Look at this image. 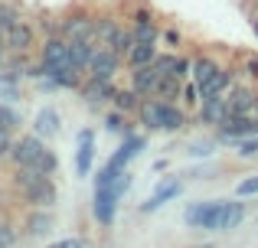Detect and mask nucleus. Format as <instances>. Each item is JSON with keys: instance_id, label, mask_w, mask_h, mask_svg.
<instances>
[{"instance_id": "f257e3e1", "label": "nucleus", "mask_w": 258, "mask_h": 248, "mask_svg": "<svg viewBox=\"0 0 258 248\" xmlns=\"http://www.w3.org/2000/svg\"><path fill=\"white\" fill-rule=\"evenodd\" d=\"M134 121H138L144 131H167L176 134L183 127L193 124V115L183 108L180 102H164V98H141L138 111H134Z\"/></svg>"}, {"instance_id": "f03ea898", "label": "nucleus", "mask_w": 258, "mask_h": 248, "mask_svg": "<svg viewBox=\"0 0 258 248\" xmlns=\"http://www.w3.org/2000/svg\"><path fill=\"white\" fill-rule=\"evenodd\" d=\"M17 196L26 203V209H52L59 203V190H56V180L46 177L39 170H30V167H13V177H10Z\"/></svg>"}, {"instance_id": "7ed1b4c3", "label": "nucleus", "mask_w": 258, "mask_h": 248, "mask_svg": "<svg viewBox=\"0 0 258 248\" xmlns=\"http://www.w3.org/2000/svg\"><path fill=\"white\" fill-rule=\"evenodd\" d=\"M10 163L13 167H30V170H39V173H46V177H56V170H59L56 150H52L39 134H23V137L13 140Z\"/></svg>"}, {"instance_id": "20e7f679", "label": "nucleus", "mask_w": 258, "mask_h": 248, "mask_svg": "<svg viewBox=\"0 0 258 248\" xmlns=\"http://www.w3.org/2000/svg\"><path fill=\"white\" fill-rule=\"evenodd\" d=\"M131 183H134V173L131 170H121L108 186H98V190H95V196H92V216H95V222H98V225H105V229H108V225L114 222V216H118V203L124 199V193L131 190Z\"/></svg>"}, {"instance_id": "39448f33", "label": "nucleus", "mask_w": 258, "mask_h": 248, "mask_svg": "<svg viewBox=\"0 0 258 248\" xmlns=\"http://www.w3.org/2000/svg\"><path fill=\"white\" fill-rule=\"evenodd\" d=\"M95 17H98V10L85 4L62 10L59 13V36H66L69 43H95Z\"/></svg>"}, {"instance_id": "423d86ee", "label": "nucleus", "mask_w": 258, "mask_h": 248, "mask_svg": "<svg viewBox=\"0 0 258 248\" xmlns=\"http://www.w3.org/2000/svg\"><path fill=\"white\" fill-rule=\"evenodd\" d=\"M39 46V30L36 23H30V20H17V23L10 26V30L4 33V49L7 52H17V56H30L33 49Z\"/></svg>"}, {"instance_id": "0eeeda50", "label": "nucleus", "mask_w": 258, "mask_h": 248, "mask_svg": "<svg viewBox=\"0 0 258 248\" xmlns=\"http://www.w3.org/2000/svg\"><path fill=\"white\" fill-rule=\"evenodd\" d=\"M242 137H258V115H226L222 124L216 127L219 144H235Z\"/></svg>"}, {"instance_id": "6e6552de", "label": "nucleus", "mask_w": 258, "mask_h": 248, "mask_svg": "<svg viewBox=\"0 0 258 248\" xmlns=\"http://www.w3.org/2000/svg\"><path fill=\"white\" fill-rule=\"evenodd\" d=\"M219 209H222V199L189 203L186 212H183V222L189 229H200V232H219Z\"/></svg>"}, {"instance_id": "1a4fd4ad", "label": "nucleus", "mask_w": 258, "mask_h": 248, "mask_svg": "<svg viewBox=\"0 0 258 248\" xmlns=\"http://www.w3.org/2000/svg\"><path fill=\"white\" fill-rule=\"evenodd\" d=\"M76 92H79V98H82L88 108H105V105H111L114 92H118V82H114V78H92V75H85Z\"/></svg>"}, {"instance_id": "9d476101", "label": "nucleus", "mask_w": 258, "mask_h": 248, "mask_svg": "<svg viewBox=\"0 0 258 248\" xmlns=\"http://www.w3.org/2000/svg\"><path fill=\"white\" fill-rule=\"evenodd\" d=\"M121 69H124V59H121L118 52L108 49V46H95L85 75H92V78H118Z\"/></svg>"}, {"instance_id": "9b49d317", "label": "nucleus", "mask_w": 258, "mask_h": 248, "mask_svg": "<svg viewBox=\"0 0 258 248\" xmlns=\"http://www.w3.org/2000/svg\"><path fill=\"white\" fill-rule=\"evenodd\" d=\"M180 193H183V180L176 177V173H170V177H164L157 186H154V193H151V196H147L144 203L138 206V209L144 212V216H151V212H157L160 206H167L170 199H176Z\"/></svg>"}, {"instance_id": "f8f14e48", "label": "nucleus", "mask_w": 258, "mask_h": 248, "mask_svg": "<svg viewBox=\"0 0 258 248\" xmlns=\"http://www.w3.org/2000/svg\"><path fill=\"white\" fill-rule=\"evenodd\" d=\"M189 65H193V56H186L183 49H164L157 52V59H154V69L160 72V75H170V78H189Z\"/></svg>"}, {"instance_id": "ddd939ff", "label": "nucleus", "mask_w": 258, "mask_h": 248, "mask_svg": "<svg viewBox=\"0 0 258 248\" xmlns=\"http://www.w3.org/2000/svg\"><path fill=\"white\" fill-rule=\"evenodd\" d=\"M255 85L252 82H235L232 89L226 92V111L229 115H255Z\"/></svg>"}, {"instance_id": "4468645a", "label": "nucleus", "mask_w": 258, "mask_h": 248, "mask_svg": "<svg viewBox=\"0 0 258 248\" xmlns=\"http://www.w3.org/2000/svg\"><path fill=\"white\" fill-rule=\"evenodd\" d=\"M160 78H164V75L154 69V62L151 65H141V69H127V85H131L141 98H154V95H157Z\"/></svg>"}, {"instance_id": "2eb2a0df", "label": "nucleus", "mask_w": 258, "mask_h": 248, "mask_svg": "<svg viewBox=\"0 0 258 248\" xmlns=\"http://www.w3.org/2000/svg\"><path fill=\"white\" fill-rule=\"evenodd\" d=\"M144 147H147V137H144V134H138V131H134V134H127V137H121L118 150H114L111 157L105 160V163H111L114 170H127V163H131V160L138 157V153L144 150Z\"/></svg>"}, {"instance_id": "dca6fc26", "label": "nucleus", "mask_w": 258, "mask_h": 248, "mask_svg": "<svg viewBox=\"0 0 258 248\" xmlns=\"http://www.w3.org/2000/svg\"><path fill=\"white\" fill-rule=\"evenodd\" d=\"M76 140H79V147H76V177H92V167H95V131L92 127H82Z\"/></svg>"}, {"instance_id": "f3484780", "label": "nucleus", "mask_w": 258, "mask_h": 248, "mask_svg": "<svg viewBox=\"0 0 258 248\" xmlns=\"http://www.w3.org/2000/svg\"><path fill=\"white\" fill-rule=\"evenodd\" d=\"M226 95H213V98H203L200 108L193 111V121L196 124H206V127H219L222 118H226Z\"/></svg>"}, {"instance_id": "a211bd4d", "label": "nucleus", "mask_w": 258, "mask_h": 248, "mask_svg": "<svg viewBox=\"0 0 258 248\" xmlns=\"http://www.w3.org/2000/svg\"><path fill=\"white\" fill-rule=\"evenodd\" d=\"M56 225L52 219V209H26L23 216V235L26 238H46Z\"/></svg>"}, {"instance_id": "6ab92c4d", "label": "nucleus", "mask_w": 258, "mask_h": 248, "mask_svg": "<svg viewBox=\"0 0 258 248\" xmlns=\"http://www.w3.org/2000/svg\"><path fill=\"white\" fill-rule=\"evenodd\" d=\"M219 69H222V62L213 56V52H196V56H193V65H189V78H193L196 85H206Z\"/></svg>"}, {"instance_id": "aec40b11", "label": "nucleus", "mask_w": 258, "mask_h": 248, "mask_svg": "<svg viewBox=\"0 0 258 248\" xmlns=\"http://www.w3.org/2000/svg\"><path fill=\"white\" fill-rule=\"evenodd\" d=\"M245 203L239 196L235 199H222V209H219V232H232L245 222Z\"/></svg>"}, {"instance_id": "412c9836", "label": "nucleus", "mask_w": 258, "mask_h": 248, "mask_svg": "<svg viewBox=\"0 0 258 248\" xmlns=\"http://www.w3.org/2000/svg\"><path fill=\"white\" fill-rule=\"evenodd\" d=\"M62 131V118H59L56 108H39L36 118H33V134H39L43 140L56 137V134Z\"/></svg>"}, {"instance_id": "4be33fe9", "label": "nucleus", "mask_w": 258, "mask_h": 248, "mask_svg": "<svg viewBox=\"0 0 258 248\" xmlns=\"http://www.w3.org/2000/svg\"><path fill=\"white\" fill-rule=\"evenodd\" d=\"M160 46L157 43H131V49L124 52V69H141V65H151L157 59Z\"/></svg>"}, {"instance_id": "5701e85b", "label": "nucleus", "mask_w": 258, "mask_h": 248, "mask_svg": "<svg viewBox=\"0 0 258 248\" xmlns=\"http://www.w3.org/2000/svg\"><path fill=\"white\" fill-rule=\"evenodd\" d=\"M134 118L131 115H124V111H118V108H108L105 111V131L108 134H118V137H127V134H134Z\"/></svg>"}, {"instance_id": "b1692460", "label": "nucleus", "mask_w": 258, "mask_h": 248, "mask_svg": "<svg viewBox=\"0 0 258 248\" xmlns=\"http://www.w3.org/2000/svg\"><path fill=\"white\" fill-rule=\"evenodd\" d=\"M138 105H141V95H138V92H134L131 85H118V92H114V98H111V108H118V111H124V115L134 118Z\"/></svg>"}, {"instance_id": "393cba45", "label": "nucleus", "mask_w": 258, "mask_h": 248, "mask_svg": "<svg viewBox=\"0 0 258 248\" xmlns=\"http://www.w3.org/2000/svg\"><path fill=\"white\" fill-rule=\"evenodd\" d=\"M124 20H127V23H157L160 13L154 10L147 0H134V4L124 10Z\"/></svg>"}, {"instance_id": "a878e982", "label": "nucleus", "mask_w": 258, "mask_h": 248, "mask_svg": "<svg viewBox=\"0 0 258 248\" xmlns=\"http://www.w3.org/2000/svg\"><path fill=\"white\" fill-rule=\"evenodd\" d=\"M131 26V39L134 43H157L160 46V30H164V23H127Z\"/></svg>"}, {"instance_id": "bb28decb", "label": "nucleus", "mask_w": 258, "mask_h": 248, "mask_svg": "<svg viewBox=\"0 0 258 248\" xmlns=\"http://www.w3.org/2000/svg\"><path fill=\"white\" fill-rule=\"evenodd\" d=\"M92 52H95V43H69V65L85 72L88 62H92Z\"/></svg>"}, {"instance_id": "cd10ccee", "label": "nucleus", "mask_w": 258, "mask_h": 248, "mask_svg": "<svg viewBox=\"0 0 258 248\" xmlns=\"http://www.w3.org/2000/svg\"><path fill=\"white\" fill-rule=\"evenodd\" d=\"M183 82H186V78H170V75H164V78H160V89H157V95H154V98H164V102H180Z\"/></svg>"}, {"instance_id": "c85d7f7f", "label": "nucleus", "mask_w": 258, "mask_h": 248, "mask_svg": "<svg viewBox=\"0 0 258 248\" xmlns=\"http://www.w3.org/2000/svg\"><path fill=\"white\" fill-rule=\"evenodd\" d=\"M200 102H203V95H200V85H196L193 78H186V82H183V95H180V105H183V108L189 111V115H193V111L200 108Z\"/></svg>"}, {"instance_id": "c756f323", "label": "nucleus", "mask_w": 258, "mask_h": 248, "mask_svg": "<svg viewBox=\"0 0 258 248\" xmlns=\"http://www.w3.org/2000/svg\"><path fill=\"white\" fill-rule=\"evenodd\" d=\"M17 20H23V10H20L13 0H0V30L7 33Z\"/></svg>"}, {"instance_id": "7c9ffc66", "label": "nucleus", "mask_w": 258, "mask_h": 248, "mask_svg": "<svg viewBox=\"0 0 258 248\" xmlns=\"http://www.w3.org/2000/svg\"><path fill=\"white\" fill-rule=\"evenodd\" d=\"M160 46H167V49H183L186 46V36H183V30L180 26H164L160 30Z\"/></svg>"}, {"instance_id": "2f4dec72", "label": "nucleus", "mask_w": 258, "mask_h": 248, "mask_svg": "<svg viewBox=\"0 0 258 248\" xmlns=\"http://www.w3.org/2000/svg\"><path fill=\"white\" fill-rule=\"evenodd\" d=\"M216 144H219V140H193V144L186 147V153L193 160H209L216 153Z\"/></svg>"}, {"instance_id": "473e14b6", "label": "nucleus", "mask_w": 258, "mask_h": 248, "mask_svg": "<svg viewBox=\"0 0 258 248\" xmlns=\"http://www.w3.org/2000/svg\"><path fill=\"white\" fill-rule=\"evenodd\" d=\"M239 78H242V82L258 85V56H245L239 62Z\"/></svg>"}, {"instance_id": "72a5a7b5", "label": "nucleus", "mask_w": 258, "mask_h": 248, "mask_svg": "<svg viewBox=\"0 0 258 248\" xmlns=\"http://www.w3.org/2000/svg\"><path fill=\"white\" fill-rule=\"evenodd\" d=\"M17 238H20L17 225H13L10 219H4V222H0V248H13V245H17Z\"/></svg>"}, {"instance_id": "f704fd0d", "label": "nucleus", "mask_w": 258, "mask_h": 248, "mask_svg": "<svg viewBox=\"0 0 258 248\" xmlns=\"http://www.w3.org/2000/svg\"><path fill=\"white\" fill-rule=\"evenodd\" d=\"M20 124H23V121H20L17 111H13L7 102H0V127H7V131H17Z\"/></svg>"}, {"instance_id": "c9c22d12", "label": "nucleus", "mask_w": 258, "mask_h": 248, "mask_svg": "<svg viewBox=\"0 0 258 248\" xmlns=\"http://www.w3.org/2000/svg\"><path fill=\"white\" fill-rule=\"evenodd\" d=\"M235 153H239L242 160L258 157V137H242V140H235Z\"/></svg>"}, {"instance_id": "e433bc0d", "label": "nucleus", "mask_w": 258, "mask_h": 248, "mask_svg": "<svg viewBox=\"0 0 258 248\" xmlns=\"http://www.w3.org/2000/svg\"><path fill=\"white\" fill-rule=\"evenodd\" d=\"M235 196H239V199L258 196V173H255V177H245V180H239V186H235Z\"/></svg>"}, {"instance_id": "4c0bfd02", "label": "nucleus", "mask_w": 258, "mask_h": 248, "mask_svg": "<svg viewBox=\"0 0 258 248\" xmlns=\"http://www.w3.org/2000/svg\"><path fill=\"white\" fill-rule=\"evenodd\" d=\"M13 131H7V127H0V160H10V150H13Z\"/></svg>"}, {"instance_id": "58836bf2", "label": "nucleus", "mask_w": 258, "mask_h": 248, "mask_svg": "<svg viewBox=\"0 0 258 248\" xmlns=\"http://www.w3.org/2000/svg\"><path fill=\"white\" fill-rule=\"evenodd\" d=\"M46 248H82V242H79V238H59V242H52Z\"/></svg>"}, {"instance_id": "ea45409f", "label": "nucleus", "mask_w": 258, "mask_h": 248, "mask_svg": "<svg viewBox=\"0 0 258 248\" xmlns=\"http://www.w3.org/2000/svg\"><path fill=\"white\" fill-rule=\"evenodd\" d=\"M167 167H170V160H157V163H154V170H157V173H164Z\"/></svg>"}, {"instance_id": "a19ab883", "label": "nucleus", "mask_w": 258, "mask_h": 248, "mask_svg": "<svg viewBox=\"0 0 258 248\" xmlns=\"http://www.w3.org/2000/svg\"><path fill=\"white\" fill-rule=\"evenodd\" d=\"M248 26H252V33L258 36V17H252V20H248Z\"/></svg>"}, {"instance_id": "79ce46f5", "label": "nucleus", "mask_w": 258, "mask_h": 248, "mask_svg": "<svg viewBox=\"0 0 258 248\" xmlns=\"http://www.w3.org/2000/svg\"><path fill=\"white\" fill-rule=\"evenodd\" d=\"M255 115H258V92H255Z\"/></svg>"}, {"instance_id": "37998d69", "label": "nucleus", "mask_w": 258, "mask_h": 248, "mask_svg": "<svg viewBox=\"0 0 258 248\" xmlns=\"http://www.w3.org/2000/svg\"><path fill=\"white\" fill-rule=\"evenodd\" d=\"M0 222H4V206H0Z\"/></svg>"}, {"instance_id": "c03bdc74", "label": "nucleus", "mask_w": 258, "mask_h": 248, "mask_svg": "<svg viewBox=\"0 0 258 248\" xmlns=\"http://www.w3.org/2000/svg\"><path fill=\"white\" fill-rule=\"evenodd\" d=\"M0 46H4V30H0Z\"/></svg>"}, {"instance_id": "a18cd8bd", "label": "nucleus", "mask_w": 258, "mask_h": 248, "mask_svg": "<svg viewBox=\"0 0 258 248\" xmlns=\"http://www.w3.org/2000/svg\"><path fill=\"white\" fill-rule=\"evenodd\" d=\"M196 248H213V245H196Z\"/></svg>"}]
</instances>
